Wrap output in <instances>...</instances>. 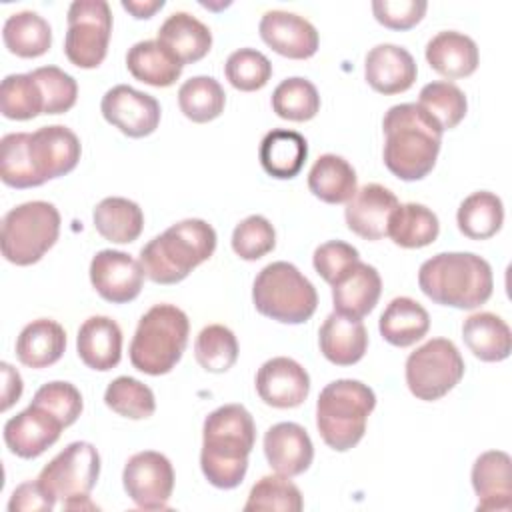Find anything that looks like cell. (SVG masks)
<instances>
[{"mask_svg": "<svg viewBox=\"0 0 512 512\" xmlns=\"http://www.w3.org/2000/svg\"><path fill=\"white\" fill-rule=\"evenodd\" d=\"M122 484L128 498L142 510H166L174 490V468L156 450H142L128 458Z\"/></svg>", "mask_w": 512, "mask_h": 512, "instance_id": "7c38bea8", "label": "cell"}, {"mask_svg": "<svg viewBox=\"0 0 512 512\" xmlns=\"http://www.w3.org/2000/svg\"><path fill=\"white\" fill-rule=\"evenodd\" d=\"M0 112L8 120H32L44 114V98L32 74H8L0 84Z\"/></svg>", "mask_w": 512, "mask_h": 512, "instance_id": "ab89813d", "label": "cell"}, {"mask_svg": "<svg viewBox=\"0 0 512 512\" xmlns=\"http://www.w3.org/2000/svg\"><path fill=\"white\" fill-rule=\"evenodd\" d=\"M104 404L118 416L130 420L150 418L156 410L154 392L132 376L114 378L104 392Z\"/></svg>", "mask_w": 512, "mask_h": 512, "instance_id": "ee69618b", "label": "cell"}, {"mask_svg": "<svg viewBox=\"0 0 512 512\" xmlns=\"http://www.w3.org/2000/svg\"><path fill=\"white\" fill-rule=\"evenodd\" d=\"M364 76L372 90L392 96L412 88L418 68L406 48L396 44H378L366 54Z\"/></svg>", "mask_w": 512, "mask_h": 512, "instance_id": "44dd1931", "label": "cell"}, {"mask_svg": "<svg viewBox=\"0 0 512 512\" xmlns=\"http://www.w3.org/2000/svg\"><path fill=\"white\" fill-rule=\"evenodd\" d=\"M122 8L130 12L136 20H148L164 8V0H122Z\"/></svg>", "mask_w": 512, "mask_h": 512, "instance_id": "11a10c76", "label": "cell"}, {"mask_svg": "<svg viewBox=\"0 0 512 512\" xmlns=\"http://www.w3.org/2000/svg\"><path fill=\"white\" fill-rule=\"evenodd\" d=\"M264 454L276 474L294 478L310 468L314 444L300 424L278 422L264 434Z\"/></svg>", "mask_w": 512, "mask_h": 512, "instance_id": "ffe728a7", "label": "cell"}, {"mask_svg": "<svg viewBox=\"0 0 512 512\" xmlns=\"http://www.w3.org/2000/svg\"><path fill=\"white\" fill-rule=\"evenodd\" d=\"M32 402L42 406L44 410H48L54 418H58L64 424V428L72 426L80 418L82 408H84L80 390L74 384L64 382V380H54V382L42 384L36 390Z\"/></svg>", "mask_w": 512, "mask_h": 512, "instance_id": "681fc988", "label": "cell"}, {"mask_svg": "<svg viewBox=\"0 0 512 512\" xmlns=\"http://www.w3.org/2000/svg\"><path fill=\"white\" fill-rule=\"evenodd\" d=\"M462 340L482 362H502L512 352L510 326L494 312L470 314L462 324Z\"/></svg>", "mask_w": 512, "mask_h": 512, "instance_id": "f1b7e54d", "label": "cell"}, {"mask_svg": "<svg viewBox=\"0 0 512 512\" xmlns=\"http://www.w3.org/2000/svg\"><path fill=\"white\" fill-rule=\"evenodd\" d=\"M382 128L386 168L406 182L426 178L440 152V124L422 106L406 102L388 108Z\"/></svg>", "mask_w": 512, "mask_h": 512, "instance_id": "7a4b0ae2", "label": "cell"}, {"mask_svg": "<svg viewBox=\"0 0 512 512\" xmlns=\"http://www.w3.org/2000/svg\"><path fill=\"white\" fill-rule=\"evenodd\" d=\"M256 310L282 324H302L318 306L314 284L290 262L278 260L264 266L252 284Z\"/></svg>", "mask_w": 512, "mask_h": 512, "instance_id": "52a82bcc", "label": "cell"}, {"mask_svg": "<svg viewBox=\"0 0 512 512\" xmlns=\"http://www.w3.org/2000/svg\"><path fill=\"white\" fill-rule=\"evenodd\" d=\"M304 506L300 488L282 474L262 476L250 490L244 504L246 512L256 510H282V512H300Z\"/></svg>", "mask_w": 512, "mask_h": 512, "instance_id": "f6af8a7d", "label": "cell"}, {"mask_svg": "<svg viewBox=\"0 0 512 512\" xmlns=\"http://www.w3.org/2000/svg\"><path fill=\"white\" fill-rule=\"evenodd\" d=\"M258 32L266 46L292 60L312 58L320 44L314 24L286 10H268L260 20Z\"/></svg>", "mask_w": 512, "mask_h": 512, "instance_id": "ac0fdd59", "label": "cell"}, {"mask_svg": "<svg viewBox=\"0 0 512 512\" xmlns=\"http://www.w3.org/2000/svg\"><path fill=\"white\" fill-rule=\"evenodd\" d=\"M96 232L114 244H130L144 230L142 208L122 196H108L100 200L92 212Z\"/></svg>", "mask_w": 512, "mask_h": 512, "instance_id": "836d02e7", "label": "cell"}, {"mask_svg": "<svg viewBox=\"0 0 512 512\" xmlns=\"http://www.w3.org/2000/svg\"><path fill=\"white\" fill-rule=\"evenodd\" d=\"M318 346L322 356L336 366H352L360 362L368 348V332L362 320H354L332 312L318 330Z\"/></svg>", "mask_w": 512, "mask_h": 512, "instance_id": "d4e9b609", "label": "cell"}, {"mask_svg": "<svg viewBox=\"0 0 512 512\" xmlns=\"http://www.w3.org/2000/svg\"><path fill=\"white\" fill-rule=\"evenodd\" d=\"M260 164L266 174L278 180H290L300 174L308 158V142L296 130H270L260 142Z\"/></svg>", "mask_w": 512, "mask_h": 512, "instance_id": "f546056e", "label": "cell"}, {"mask_svg": "<svg viewBox=\"0 0 512 512\" xmlns=\"http://www.w3.org/2000/svg\"><path fill=\"white\" fill-rule=\"evenodd\" d=\"M398 204L396 194L386 186L376 182L364 184L346 202V226L364 240H380L386 236L388 218Z\"/></svg>", "mask_w": 512, "mask_h": 512, "instance_id": "d6986e66", "label": "cell"}, {"mask_svg": "<svg viewBox=\"0 0 512 512\" xmlns=\"http://www.w3.org/2000/svg\"><path fill=\"white\" fill-rule=\"evenodd\" d=\"M54 504L56 500L42 490L38 480H28L14 488L8 502V510L10 512H48L54 508Z\"/></svg>", "mask_w": 512, "mask_h": 512, "instance_id": "f5cc1de1", "label": "cell"}, {"mask_svg": "<svg viewBox=\"0 0 512 512\" xmlns=\"http://www.w3.org/2000/svg\"><path fill=\"white\" fill-rule=\"evenodd\" d=\"M194 356L206 372L222 374L238 360V340L230 328L222 324H208L196 336Z\"/></svg>", "mask_w": 512, "mask_h": 512, "instance_id": "b9f144b4", "label": "cell"}, {"mask_svg": "<svg viewBox=\"0 0 512 512\" xmlns=\"http://www.w3.org/2000/svg\"><path fill=\"white\" fill-rule=\"evenodd\" d=\"M64 36L66 58L84 70L98 68L108 52L112 34V10L104 0H76L68 8Z\"/></svg>", "mask_w": 512, "mask_h": 512, "instance_id": "8fae6325", "label": "cell"}, {"mask_svg": "<svg viewBox=\"0 0 512 512\" xmlns=\"http://www.w3.org/2000/svg\"><path fill=\"white\" fill-rule=\"evenodd\" d=\"M2 40L8 52L20 58H38L52 46V28L38 12L22 10L6 18Z\"/></svg>", "mask_w": 512, "mask_h": 512, "instance_id": "d590c367", "label": "cell"}, {"mask_svg": "<svg viewBox=\"0 0 512 512\" xmlns=\"http://www.w3.org/2000/svg\"><path fill=\"white\" fill-rule=\"evenodd\" d=\"M100 112L108 124L130 138L150 136L160 124L158 100L128 84H118L106 90L100 102Z\"/></svg>", "mask_w": 512, "mask_h": 512, "instance_id": "4fadbf2b", "label": "cell"}, {"mask_svg": "<svg viewBox=\"0 0 512 512\" xmlns=\"http://www.w3.org/2000/svg\"><path fill=\"white\" fill-rule=\"evenodd\" d=\"M428 4L424 0H374V18L390 30H410L426 14Z\"/></svg>", "mask_w": 512, "mask_h": 512, "instance_id": "816d5d0a", "label": "cell"}, {"mask_svg": "<svg viewBox=\"0 0 512 512\" xmlns=\"http://www.w3.org/2000/svg\"><path fill=\"white\" fill-rule=\"evenodd\" d=\"M224 74L236 90L254 92L268 84L272 76V64L260 50L240 48L228 56Z\"/></svg>", "mask_w": 512, "mask_h": 512, "instance_id": "bcb514c9", "label": "cell"}, {"mask_svg": "<svg viewBox=\"0 0 512 512\" xmlns=\"http://www.w3.org/2000/svg\"><path fill=\"white\" fill-rule=\"evenodd\" d=\"M360 260L358 250L344 240H328L314 250V270L328 282L334 284L354 262Z\"/></svg>", "mask_w": 512, "mask_h": 512, "instance_id": "f907efd6", "label": "cell"}, {"mask_svg": "<svg viewBox=\"0 0 512 512\" xmlns=\"http://www.w3.org/2000/svg\"><path fill=\"white\" fill-rule=\"evenodd\" d=\"M2 376H4V386H2V404H0V410L6 412L12 404H16L22 396V390H24V384H22V378L18 374L16 368H12L8 362H2Z\"/></svg>", "mask_w": 512, "mask_h": 512, "instance_id": "db71d44e", "label": "cell"}, {"mask_svg": "<svg viewBox=\"0 0 512 512\" xmlns=\"http://www.w3.org/2000/svg\"><path fill=\"white\" fill-rule=\"evenodd\" d=\"M64 424L38 404H30L4 424V442L18 458H38L54 446Z\"/></svg>", "mask_w": 512, "mask_h": 512, "instance_id": "2e32d148", "label": "cell"}, {"mask_svg": "<svg viewBox=\"0 0 512 512\" xmlns=\"http://www.w3.org/2000/svg\"><path fill=\"white\" fill-rule=\"evenodd\" d=\"M276 246V232L268 218L252 214L236 224L232 232V250L242 260L254 262L272 252Z\"/></svg>", "mask_w": 512, "mask_h": 512, "instance_id": "7dc6e473", "label": "cell"}, {"mask_svg": "<svg viewBox=\"0 0 512 512\" xmlns=\"http://www.w3.org/2000/svg\"><path fill=\"white\" fill-rule=\"evenodd\" d=\"M100 476V454L90 442H70L38 474L42 490L66 510H94L90 492Z\"/></svg>", "mask_w": 512, "mask_h": 512, "instance_id": "9c48e42d", "label": "cell"}, {"mask_svg": "<svg viewBox=\"0 0 512 512\" xmlns=\"http://www.w3.org/2000/svg\"><path fill=\"white\" fill-rule=\"evenodd\" d=\"M126 68L136 80L156 88H166L180 78L184 66L158 40H142L128 50Z\"/></svg>", "mask_w": 512, "mask_h": 512, "instance_id": "1f68e13d", "label": "cell"}, {"mask_svg": "<svg viewBox=\"0 0 512 512\" xmlns=\"http://www.w3.org/2000/svg\"><path fill=\"white\" fill-rule=\"evenodd\" d=\"M44 98V114H64L78 98L76 80L58 66H40L30 72Z\"/></svg>", "mask_w": 512, "mask_h": 512, "instance_id": "c3c4849f", "label": "cell"}, {"mask_svg": "<svg viewBox=\"0 0 512 512\" xmlns=\"http://www.w3.org/2000/svg\"><path fill=\"white\" fill-rule=\"evenodd\" d=\"M420 290L436 304L474 310L492 296L490 264L474 252H440L418 270Z\"/></svg>", "mask_w": 512, "mask_h": 512, "instance_id": "3957f363", "label": "cell"}, {"mask_svg": "<svg viewBox=\"0 0 512 512\" xmlns=\"http://www.w3.org/2000/svg\"><path fill=\"white\" fill-rule=\"evenodd\" d=\"M430 328V316L426 308L408 296H398L390 300L384 308L378 330L382 338L398 348H406L416 344L426 336Z\"/></svg>", "mask_w": 512, "mask_h": 512, "instance_id": "4dcf8cb0", "label": "cell"}, {"mask_svg": "<svg viewBox=\"0 0 512 512\" xmlns=\"http://www.w3.org/2000/svg\"><path fill=\"white\" fill-rule=\"evenodd\" d=\"M156 40L166 46L182 66L202 60L212 48L210 28L188 12L170 14L158 28Z\"/></svg>", "mask_w": 512, "mask_h": 512, "instance_id": "4316f807", "label": "cell"}, {"mask_svg": "<svg viewBox=\"0 0 512 512\" xmlns=\"http://www.w3.org/2000/svg\"><path fill=\"white\" fill-rule=\"evenodd\" d=\"M332 286L334 312L362 320L368 316L382 294V278L378 270L366 262H354Z\"/></svg>", "mask_w": 512, "mask_h": 512, "instance_id": "7402d4cb", "label": "cell"}, {"mask_svg": "<svg viewBox=\"0 0 512 512\" xmlns=\"http://www.w3.org/2000/svg\"><path fill=\"white\" fill-rule=\"evenodd\" d=\"M464 376V358L448 338H432L406 358L408 390L424 402L446 396Z\"/></svg>", "mask_w": 512, "mask_h": 512, "instance_id": "30bf717a", "label": "cell"}, {"mask_svg": "<svg viewBox=\"0 0 512 512\" xmlns=\"http://www.w3.org/2000/svg\"><path fill=\"white\" fill-rule=\"evenodd\" d=\"M308 188L326 204H346L358 190L356 170L338 154H322L308 172Z\"/></svg>", "mask_w": 512, "mask_h": 512, "instance_id": "d6a6232c", "label": "cell"}, {"mask_svg": "<svg viewBox=\"0 0 512 512\" xmlns=\"http://www.w3.org/2000/svg\"><path fill=\"white\" fill-rule=\"evenodd\" d=\"M426 62L450 82L474 74L480 64V52L470 36L456 30H442L428 40Z\"/></svg>", "mask_w": 512, "mask_h": 512, "instance_id": "484cf974", "label": "cell"}, {"mask_svg": "<svg viewBox=\"0 0 512 512\" xmlns=\"http://www.w3.org/2000/svg\"><path fill=\"white\" fill-rule=\"evenodd\" d=\"M254 442L256 424L242 404H224L210 412L202 426L200 468L204 478L222 490L240 486Z\"/></svg>", "mask_w": 512, "mask_h": 512, "instance_id": "6da1fadb", "label": "cell"}, {"mask_svg": "<svg viewBox=\"0 0 512 512\" xmlns=\"http://www.w3.org/2000/svg\"><path fill=\"white\" fill-rule=\"evenodd\" d=\"M216 250V230L202 218H186L140 250L146 278L156 284H178Z\"/></svg>", "mask_w": 512, "mask_h": 512, "instance_id": "277c9868", "label": "cell"}, {"mask_svg": "<svg viewBox=\"0 0 512 512\" xmlns=\"http://www.w3.org/2000/svg\"><path fill=\"white\" fill-rule=\"evenodd\" d=\"M190 322L174 304H156L140 320L130 342V362L150 376L168 374L188 344Z\"/></svg>", "mask_w": 512, "mask_h": 512, "instance_id": "8992f818", "label": "cell"}, {"mask_svg": "<svg viewBox=\"0 0 512 512\" xmlns=\"http://www.w3.org/2000/svg\"><path fill=\"white\" fill-rule=\"evenodd\" d=\"M60 212L54 204L32 200L8 210L2 218V256L16 266L36 264L58 240Z\"/></svg>", "mask_w": 512, "mask_h": 512, "instance_id": "ba28073f", "label": "cell"}, {"mask_svg": "<svg viewBox=\"0 0 512 512\" xmlns=\"http://www.w3.org/2000/svg\"><path fill=\"white\" fill-rule=\"evenodd\" d=\"M438 232V216L418 202L398 204L392 210L386 228V236L400 248H424L438 238Z\"/></svg>", "mask_w": 512, "mask_h": 512, "instance_id": "e575fe53", "label": "cell"}, {"mask_svg": "<svg viewBox=\"0 0 512 512\" xmlns=\"http://www.w3.org/2000/svg\"><path fill=\"white\" fill-rule=\"evenodd\" d=\"M256 392L272 408H296L308 398L310 376L296 360L276 356L258 368Z\"/></svg>", "mask_w": 512, "mask_h": 512, "instance_id": "e0dca14e", "label": "cell"}, {"mask_svg": "<svg viewBox=\"0 0 512 512\" xmlns=\"http://www.w3.org/2000/svg\"><path fill=\"white\" fill-rule=\"evenodd\" d=\"M374 408L376 394L368 384L352 378L334 380L316 400V428L326 446L346 452L362 440Z\"/></svg>", "mask_w": 512, "mask_h": 512, "instance_id": "5b68a950", "label": "cell"}, {"mask_svg": "<svg viewBox=\"0 0 512 512\" xmlns=\"http://www.w3.org/2000/svg\"><path fill=\"white\" fill-rule=\"evenodd\" d=\"M178 106L188 120L204 124L224 112L226 94L216 78L192 76L178 90Z\"/></svg>", "mask_w": 512, "mask_h": 512, "instance_id": "74e56055", "label": "cell"}, {"mask_svg": "<svg viewBox=\"0 0 512 512\" xmlns=\"http://www.w3.org/2000/svg\"><path fill=\"white\" fill-rule=\"evenodd\" d=\"M80 360L98 372H108L122 358V330L108 316H90L82 322L76 336Z\"/></svg>", "mask_w": 512, "mask_h": 512, "instance_id": "cb8c5ba5", "label": "cell"}, {"mask_svg": "<svg viewBox=\"0 0 512 512\" xmlns=\"http://www.w3.org/2000/svg\"><path fill=\"white\" fill-rule=\"evenodd\" d=\"M456 222H458V230L466 238L488 240L502 228L504 204L494 192H488V190L472 192L458 206Z\"/></svg>", "mask_w": 512, "mask_h": 512, "instance_id": "8d00e7d4", "label": "cell"}, {"mask_svg": "<svg viewBox=\"0 0 512 512\" xmlns=\"http://www.w3.org/2000/svg\"><path fill=\"white\" fill-rule=\"evenodd\" d=\"M272 110L282 120L306 122L318 114L320 94L310 80H306L302 76H292V78L282 80L274 88Z\"/></svg>", "mask_w": 512, "mask_h": 512, "instance_id": "f35d334b", "label": "cell"}, {"mask_svg": "<svg viewBox=\"0 0 512 512\" xmlns=\"http://www.w3.org/2000/svg\"><path fill=\"white\" fill-rule=\"evenodd\" d=\"M418 106H422L440 124L442 130L456 128L468 112L466 94L448 80H434L426 84L420 90Z\"/></svg>", "mask_w": 512, "mask_h": 512, "instance_id": "7bdbcfd3", "label": "cell"}, {"mask_svg": "<svg viewBox=\"0 0 512 512\" xmlns=\"http://www.w3.org/2000/svg\"><path fill=\"white\" fill-rule=\"evenodd\" d=\"M144 276L140 260L122 250H100L90 262L94 290L112 304H126L138 298Z\"/></svg>", "mask_w": 512, "mask_h": 512, "instance_id": "5bb4252c", "label": "cell"}, {"mask_svg": "<svg viewBox=\"0 0 512 512\" xmlns=\"http://www.w3.org/2000/svg\"><path fill=\"white\" fill-rule=\"evenodd\" d=\"M66 350L64 328L50 318L32 320L16 338V356L20 364L40 370L56 364Z\"/></svg>", "mask_w": 512, "mask_h": 512, "instance_id": "83f0119b", "label": "cell"}, {"mask_svg": "<svg viewBox=\"0 0 512 512\" xmlns=\"http://www.w3.org/2000/svg\"><path fill=\"white\" fill-rule=\"evenodd\" d=\"M28 136L30 132H10L0 140V178L10 188L42 186L30 160Z\"/></svg>", "mask_w": 512, "mask_h": 512, "instance_id": "60d3db41", "label": "cell"}, {"mask_svg": "<svg viewBox=\"0 0 512 512\" xmlns=\"http://www.w3.org/2000/svg\"><path fill=\"white\" fill-rule=\"evenodd\" d=\"M28 152L38 178L44 182L66 176L80 160L82 146L78 136L62 126H42L28 136Z\"/></svg>", "mask_w": 512, "mask_h": 512, "instance_id": "9a60e30c", "label": "cell"}, {"mask_svg": "<svg viewBox=\"0 0 512 512\" xmlns=\"http://www.w3.org/2000/svg\"><path fill=\"white\" fill-rule=\"evenodd\" d=\"M510 456L504 450L480 454L472 466V488L478 496V510L512 508V474Z\"/></svg>", "mask_w": 512, "mask_h": 512, "instance_id": "603a6c76", "label": "cell"}]
</instances>
